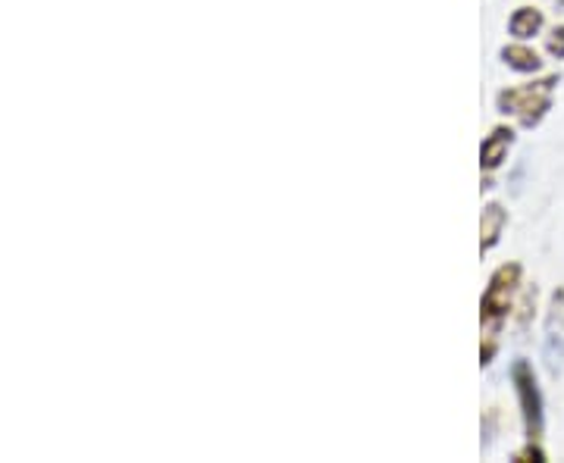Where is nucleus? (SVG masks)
I'll list each match as a JSON object with an SVG mask.
<instances>
[{"label":"nucleus","mask_w":564,"mask_h":463,"mask_svg":"<svg viewBox=\"0 0 564 463\" xmlns=\"http://www.w3.org/2000/svg\"><path fill=\"white\" fill-rule=\"evenodd\" d=\"M552 88H555V79L511 88V91L499 95V107H502V113H514L524 125H536L549 110V103H552Z\"/></svg>","instance_id":"obj_1"},{"label":"nucleus","mask_w":564,"mask_h":463,"mask_svg":"<svg viewBox=\"0 0 564 463\" xmlns=\"http://www.w3.org/2000/svg\"><path fill=\"white\" fill-rule=\"evenodd\" d=\"M511 376H514L518 395H521L527 432H530V439H540V429H543V401H540V388H536V379H533V370H530V363L527 361L514 363Z\"/></svg>","instance_id":"obj_2"},{"label":"nucleus","mask_w":564,"mask_h":463,"mask_svg":"<svg viewBox=\"0 0 564 463\" xmlns=\"http://www.w3.org/2000/svg\"><path fill=\"white\" fill-rule=\"evenodd\" d=\"M518 276H521V266H502L492 283L486 288L484 295V320L486 322H502L508 307H511V295H514V285H518Z\"/></svg>","instance_id":"obj_3"},{"label":"nucleus","mask_w":564,"mask_h":463,"mask_svg":"<svg viewBox=\"0 0 564 463\" xmlns=\"http://www.w3.org/2000/svg\"><path fill=\"white\" fill-rule=\"evenodd\" d=\"M511 142H514L511 129H496V132H492V135L486 139L484 151H480V157H484L486 169H496V166L505 161V154H508Z\"/></svg>","instance_id":"obj_4"},{"label":"nucleus","mask_w":564,"mask_h":463,"mask_svg":"<svg viewBox=\"0 0 564 463\" xmlns=\"http://www.w3.org/2000/svg\"><path fill=\"white\" fill-rule=\"evenodd\" d=\"M543 29V13L540 10H530V7H521L514 16H511V35L518 38H530Z\"/></svg>","instance_id":"obj_5"},{"label":"nucleus","mask_w":564,"mask_h":463,"mask_svg":"<svg viewBox=\"0 0 564 463\" xmlns=\"http://www.w3.org/2000/svg\"><path fill=\"white\" fill-rule=\"evenodd\" d=\"M502 225H505V210L499 207V203H489L484 213V251L499 242V235H502Z\"/></svg>","instance_id":"obj_6"},{"label":"nucleus","mask_w":564,"mask_h":463,"mask_svg":"<svg viewBox=\"0 0 564 463\" xmlns=\"http://www.w3.org/2000/svg\"><path fill=\"white\" fill-rule=\"evenodd\" d=\"M502 57L511 69H521V73H536L540 69V57L530 47H505Z\"/></svg>","instance_id":"obj_7"},{"label":"nucleus","mask_w":564,"mask_h":463,"mask_svg":"<svg viewBox=\"0 0 564 463\" xmlns=\"http://www.w3.org/2000/svg\"><path fill=\"white\" fill-rule=\"evenodd\" d=\"M549 51H552L555 57H564V25L552 32V38H549Z\"/></svg>","instance_id":"obj_8"},{"label":"nucleus","mask_w":564,"mask_h":463,"mask_svg":"<svg viewBox=\"0 0 564 463\" xmlns=\"http://www.w3.org/2000/svg\"><path fill=\"white\" fill-rule=\"evenodd\" d=\"M562 3H564V0H562Z\"/></svg>","instance_id":"obj_9"}]
</instances>
